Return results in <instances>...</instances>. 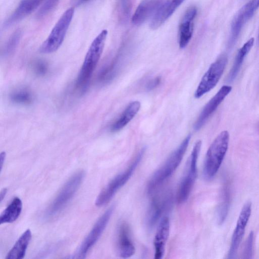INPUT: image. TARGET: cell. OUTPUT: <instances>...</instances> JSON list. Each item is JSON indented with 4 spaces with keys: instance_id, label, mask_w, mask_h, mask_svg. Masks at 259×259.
Segmentation results:
<instances>
[{
    "instance_id": "cell-1",
    "label": "cell",
    "mask_w": 259,
    "mask_h": 259,
    "mask_svg": "<svg viewBox=\"0 0 259 259\" xmlns=\"http://www.w3.org/2000/svg\"><path fill=\"white\" fill-rule=\"evenodd\" d=\"M108 34L107 30H103L93 40L85 55L76 81V87L84 90L100 60Z\"/></svg>"
},
{
    "instance_id": "cell-2",
    "label": "cell",
    "mask_w": 259,
    "mask_h": 259,
    "mask_svg": "<svg viewBox=\"0 0 259 259\" xmlns=\"http://www.w3.org/2000/svg\"><path fill=\"white\" fill-rule=\"evenodd\" d=\"M229 134L227 131L220 133L208 148L204 161V178L210 180L219 170L227 151Z\"/></svg>"
},
{
    "instance_id": "cell-3",
    "label": "cell",
    "mask_w": 259,
    "mask_h": 259,
    "mask_svg": "<svg viewBox=\"0 0 259 259\" xmlns=\"http://www.w3.org/2000/svg\"><path fill=\"white\" fill-rule=\"evenodd\" d=\"M191 136H187L164 163L153 174L147 186L148 194L153 193L175 172L187 150Z\"/></svg>"
},
{
    "instance_id": "cell-4",
    "label": "cell",
    "mask_w": 259,
    "mask_h": 259,
    "mask_svg": "<svg viewBox=\"0 0 259 259\" xmlns=\"http://www.w3.org/2000/svg\"><path fill=\"white\" fill-rule=\"evenodd\" d=\"M145 151L142 149L137 154L132 162L123 171L116 176L103 188L96 198V206H101L108 202L117 192L128 181L141 162Z\"/></svg>"
},
{
    "instance_id": "cell-5",
    "label": "cell",
    "mask_w": 259,
    "mask_h": 259,
    "mask_svg": "<svg viewBox=\"0 0 259 259\" xmlns=\"http://www.w3.org/2000/svg\"><path fill=\"white\" fill-rule=\"evenodd\" d=\"M74 13V9L72 7L68 8L63 13L50 34L40 46V53L50 54L55 52L60 47L71 22Z\"/></svg>"
},
{
    "instance_id": "cell-6",
    "label": "cell",
    "mask_w": 259,
    "mask_h": 259,
    "mask_svg": "<svg viewBox=\"0 0 259 259\" xmlns=\"http://www.w3.org/2000/svg\"><path fill=\"white\" fill-rule=\"evenodd\" d=\"M201 144V141H198L195 144L187 162L185 171L177 193V200L179 203L187 200L195 184L197 175V160Z\"/></svg>"
},
{
    "instance_id": "cell-7",
    "label": "cell",
    "mask_w": 259,
    "mask_h": 259,
    "mask_svg": "<svg viewBox=\"0 0 259 259\" xmlns=\"http://www.w3.org/2000/svg\"><path fill=\"white\" fill-rule=\"evenodd\" d=\"M84 176V172L80 170L68 179L46 210L47 217L55 216L64 208L76 192Z\"/></svg>"
},
{
    "instance_id": "cell-8",
    "label": "cell",
    "mask_w": 259,
    "mask_h": 259,
    "mask_svg": "<svg viewBox=\"0 0 259 259\" xmlns=\"http://www.w3.org/2000/svg\"><path fill=\"white\" fill-rule=\"evenodd\" d=\"M227 62V57L223 55L210 65L195 91L194 96L196 98L201 97L217 85L224 71Z\"/></svg>"
},
{
    "instance_id": "cell-9",
    "label": "cell",
    "mask_w": 259,
    "mask_h": 259,
    "mask_svg": "<svg viewBox=\"0 0 259 259\" xmlns=\"http://www.w3.org/2000/svg\"><path fill=\"white\" fill-rule=\"evenodd\" d=\"M114 207L113 205L111 206L98 220L76 251L74 258H85L88 251L96 243L105 230L112 215Z\"/></svg>"
},
{
    "instance_id": "cell-10",
    "label": "cell",
    "mask_w": 259,
    "mask_h": 259,
    "mask_svg": "<svg viewBox=\"0 0 259 259\" xmlns=\"http://www.w3.org/2000/svg\"><path fill=\"white\" fill-rule=\"evenodd\" d=\"M259 7V0H250L245 4L234 16L231 26V34L228 47L235 44L245 24L253 16Z\"/></svg>"
},
{
    "instance_id": "cell-11",
    "label": "cell",
    "mask_w": 259,
    "mask_h": 259,
    "mask_svg": "<svg viewBox=\"0 0 259 259\" xmlns=\"http://www.w3.org/2000/svg\"><path fill=\"white\" fill-rule=\"evenodd\" d=\"M251 213V203L248 201L244 204L239 214L235 229L232 236L228 258H236Z\"/></svg>"
},
{
    "instance_id": "cell-12",
    "label": "cell",
    "mask_w": 259,
    "mask_h": 259,
    "mask_svg": "<svg viewBox=\"0 0 259 259\" xmlns=\"http://www.w3.org/2000/svg\"><path fill=\"white\" fill-rule=\"evenodd\" d=\"M171 198V194L167 192L153 198L146 217V224L149 229L153 228L164 212L170 206Z\"/></svg>"
},
{
    "instance_id": "cell-13",
    "label": "cell",
    "mask_w": 259,
    "mask_h": 259,
    "mask_svg": "<svg viewBox=\"0 0 259 259\" xmlns=\"http://www.w3.org/2000/svg\"><path fill=\"white\" fill-rule=\"evenodd\" d=\"M231 90L232 87L230 85H225L221 87L204 107L195 123V130H199L205 124Z\"/></svg>"
},
{
    "instance_id": "cell-14",
    "label": "cell",
    "mask_w": 259,
    "mask_h": 259,
    "mask_svg": "<svg viewBox=\"0 0 259 259\" xmlns=\"http://www.w3.org/2000/svg\"><path fill=\"white\" fill-rule=\"evenodd\" d=\"M116 250L117 254L124 258L132 256L136 251L131 238L130 227L125 222L121 223L117 230Z\"/></svg>"
},
{
    "instance_id": "cell-15",
    "label": "cell",
    "mask_w": 259,
    "mask_h": 259,
    "mask_svg": "<svg viewBox=\"0 0 259 259\" xmlns=\"http://www.w3.org/2000/svg\"><path fill=\"white\" fill-rule=\"evenodd\" d=\"M196 14V8L191 7L185 12L182 18L179 29V44L182 49L187 46L192 38L194 20Z\"/></svg>"
},
{
    "instance_id": "cell-16",
    "label": "cell",
    "mask_w": 259,
    "mask_h": 259,
    "mask_svg": "<svg viewBox=\"0 0 259 259\" xmlns=\"http://www.w3.org/2000/svg\"><path fill=\"white\" fill-rule=\"evenodd\" d=\"M44 1V0H21L15 10L4 22V28L9 27L29 15Z\"/></svg>"
},
{
    "instance_id": "cell-17",
    "label": "cell",
    "mask_w": 259,
    "mask_h": 259,
    "mask_svg": "<svg viewBox=\"0 0 259 259\" xmlns=\"http://www.w3.org/2000/svg\"><path fill=\"white\" fill-rule=\"evenodd\" d=\"M169 218L167 217H163L159 224L154 238V258H162L163 256L169 235Z\"/></svg>"
},
{
    "instance_id": "cell-18",
    "label": "cell",
    "mask_w": 259,
    "mask_h": 259,
    "mask_svg": "<svg viewBox=\"0 0 259 259\" xmlns=\"http://www.w3.org/2000/svg\"><path fill=\"white\" fill-rule=\"evenodd\" d=\"M163 0H143L138 5L132 17L133 23L137 26L143 24L163 3Z\"/></svg>"
},
{
    "instance_id": "cell-19",
    "label": "cell",
    "mask_w": 259,
    "mask_h": 259,
    "mask_svg": "<svg viewBox=\"0 0 259 259\" xmlns=\"http://www.w3.org/2000/svg\"><path fill=\"white\" fill-rule=\"evenodd\" d=\"M177 8L172 0L163 2L152 16L150 27L154 29L159 27L172 15Z\"/></svg>"
},
{
    "instance_id": "cell-20",
    "label": "cell",
    "mask_w": 259,
    "mask_h": 259,
    "mask_svg": "<svg viewBox=\"0 0 259 259\" xmlns=\"http://www.w3.org/2000/svg\"><path fill=\"white\" fill-rule=\"evenodd\" d=\"M140 107L141 103L139 101L131 102L118 118L112 124L111 131L115 132L122 129L137 115Z\"/></svg>"
},
{
    "instance_id": "cell-21",
    "label": "cell",
    "mask_w": 259,
    "mask_h": 259,
    "mask_svg": "<svg viewBox=\"0 0 259 259\" xmlns=\"http://www.w3.org/2000/svg\"><path fill=\"white\" fill-rule=\"evenodd\" d=\"M31 232L26 230L19 238L14 245L6 255V259H22L25 254L26 250L31 240Z\"/></svg>"
},
{
    "instance_id": "cell-22",
    "label": "cell",
    "mask_w": 259,
    "mask_h": 259,
    "mask_svg": "<svg viewBox=\"0 0 259 259\" xmlns=\"http://www.w3.org/2000/svg\"><path fill=\"white\" fill-rule=\"evenodd\" d=\"M253 44L254 38L252 37L247 40L239 50L232 67L229 73L228 81L231 82L236 77L245 57L252 48Z\"/></svg>"
},
{
    "instance_id": "cell-23",
    "label": "cell",
    "mask_w": 259,
    "mask_h": 259,
    "mask_svg": "<svg viewBox=\"0 0 259 259\" xmlns=\"http://www.w3.org/2000/svg\"><path fill=\"white\" fill-rule=\"evenodd\" d=\"M22 209V203L19 197H15L0 217L1 224L11 223L15 221L19 217Z\"/></svg>"
},
{
    "instance_id": "cell-24",
    "label": "cell",
    "mask_w": 259,
    "mask_h": 259,
    "mask_svg": "<svg viewBox=\"0 0 259 259\" xmlns=\"http://www.w3.org/2000/svg\"><path fill=\"white\" fill-rule=\"evenodd\" d=\"M230 199L229 187L226 184L223 186L217 210V221L219 225H222L226 219L230 208Z\"/></svg>"
},
{
    "instance_id": "cell-25",
    "label": "cell",
    "mask_w": 259,
    "mask_h": 259,
    "mask_svg": "<svg viewBox=\"0 0 259 259\" xmlns=\"http://www.w3.org/2000/svg\"><path fill=\"white\" fill-rule=\"evenodd\" d=\"M22 35V31L20 29L16 30L11 34L4 47L3 54L4 56L10 55L15 51L20 42Z\"/></svg>"
},
{
    "instance_id": "cell-26",
    "label": "cell",
    "mask_w": 259,
    "mask_h": 259,
    "mask_svg": "<svg viewBox=\"0 0 259 259\" xmlns=\"http://www.w3.org/2000/svg\"><path fill=\"white\" fill-rule=\"evenodd\" d=\"M10 99L15 103L28 104L32 101V96L30 92L26 89H20L14 92Z\"/></svg>"
},
{
    "instance_id": "cell-27",
    "label": "cell",
    "mask_w": 259,
    "mask_h": 259,
    "mask_svg": "<svg viewBox=\"0 0 259 259\" xmlns=\"http://www.w3.org/2000/svg\"><path fill=\"white\" fill-rule=\"evenodd\" d=\"M118 17L122 22L126 21L132 10V0H117Z\"/></svg>"
},
{
    "instance_id": "cell-28",
    "label": "cell",
    "mask_w": 259,
    "mask_h": 259,
    "mask_svg": "<svg viewBox=\"0 0 259 259\" xmlns=\"http://www.w3.org/2000/svg\"><path fill=\"white\" fill-rule=\"evenodd\" d=\"M254 234L252 231L249 234L245 242L242 251L243 258H251L253 253Z\"/></svg>"
},
{
    "instance_id": "cell-29",
    "label": "cell",
    "mask_w": 259,
    "mask_h": 259,
    "mask_svg": "<svg viewBox=\"0 0 259 259\" xmlns=\"http://www.w3.org/2000/svg\"><path fill=\"white\" fill-rule=\"evenodd\" d=\"M60 0H44L37 13V17L41 18L50 13L57 5Z\"/></svg>"
},
{
    "instance_id": "cell-30",
    "label": "cell",
    "mask_w": 259,
    "mask_h": 259,
    "mask_svg": "<svg viewBox=\"0 0 259 259\" xmlns=\"http://www.w3.org/2000/svg\"><path fill=\"white\" fill-rule=\"evenodd\" d=\"M34 70L36 74L39 75L44 74L47 70V64L44 61H37L34 64Z\"/></svg>"
},
{
    "instance_id": "cell-31",
    "label": "cell",
    "mask_w": 259,
    "mask_h": 259,
    "mask_svg": "<svg viewBox=\"0 0 259 259\" xmlns=\"http://www.w3.org/2000/svg\"><path fill=\"white\" fill-rule=\"evenodd\" d=\"M161 81V78L159 77H156L151 80L147 84V88L149 90H153L158 85Z\"/></svg>"
},
{
    "instance_id": "cell-32",
    "label": "cell",
    "mask_w": 259,
    "mask_h": 259,
    "mask_svg": "<svg viewBox=\"0 0 259 259\" xmlns=\"http://www.w3.org/2000/svg\"><path fill=\"white\" fill-rule=\"evenodd\" d=\"M91 0H72L73 4L75 6H80L86 4Z\"/></svg>"
},
{
    "instance_id": "cell-33",
    "label": "cell",
    "mask_w": 259,
    "mask_h": 259,
    "mask_svg": "<svg viewBox=\"0 0 259 259\" xmlns=\"http://www.w3.org/2000/svg\"><path fill=\"white\" fill-rule=\"evenodd\" d=\"M5 157H6V153L5 152H2L1 153V155H0V162H1V169H2V167H3V165L4 163V161H5Z\"/></svg>"
},
{
    "instance_id": "cell-34",
    "label": "cell",
    "mask_w": 259,
    "mask_h": 259,
    "mask_svg": "<svg viewBox=\"0 0 259 259\" xmlns=\"http://www.w3.org/2000/svg\"><path fill=\"white\" fill-rule=\"evenodd\" d=\"M7 192V189L6 188H4L2 189L0 193V199H1V202L3 201L4 198H5L6 193Z\"/></svg>"
},
{
    "instance_id": "cell-35",
    "label": "cell",
    "mask_w": 259,
    "mask_h": 259,
    "mask_svg": "<svg viewBox=\"0 0 259 259\" xmlns=\"http://www.w3.org/2000/svg\"><path fill=\"white\" fill-rule=\"evenodd\" d=\"M185 0H172L174 4L178 7Z\"/></svg>"
},
{
    "instance_id": "cell-36",
    "label": "cell",
    "mask_w": 259,
    "mask_h": 259,
    "mask_svg": "<svg viewBox=\"0 0 259 259\" xmlns=\"http://www.w3.org/2000/svg\"><path fill=\"white\" fill-rule=\"evenodd\" d=\"M258 39H259V33H258Z\"/></svg>"
}]
</instances>
